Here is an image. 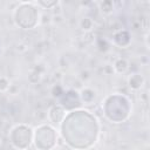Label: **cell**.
<instances>
[{
	"label": "cell",
	"instance_id": "277c9868",
	"mask_svg": "<svg viewBox=\"0 0 150 150\" xmlns=\"http://www.w3.org/2000/svg\"><path fill=\"white\" fill-rule=\"evenodd\" d=\"M29 150H33V149H29Z\"/></svg>",
	"mask_w": 150,
	"mask_h": 150
},
{
	"label": "cell",
	"instance_id": "3957f363",
	"mask_svg": "<svg viewBox=\"0 0 150 150\" xmlns=\"http://www.w3.org/2000/svg\"><path fill=\"white\" fill-rule=\"evenodd\" d=\"M0 83H1V86H0V90H6L7 88H8V82L6 81V79H0Z\"/></svg>",
	"mask_w": 150,
	"mask_h": 150
},
{
	"label": "cell",
	"instance_id": "7a4b0ae2",
	"mask_svg": "<svg viewBox=\"0 0 150 150\" xmlns=\"http://www.w3.org/2000/svg\"><path fill=\"white\" fill-rule=\"evenodd\" d=\"M127 68H128V62H127L124 59H120V60L116 61V63H115V69H116L118 73L125 71Z\"/></svg>",
	"mask_w": 150,
	"mask_h": 150
},
{
	"label": "cell",
	"instance_id": "6da1fadb",
	"mask_svg": "<svg viewBox=\"0 0 150 150\" xmlns=\"http://www.w3.org/2000/svg\"><path fill=\"white\" fill-rule=\"evenodd\" d=\"M142 83H143V77L138 74H134L132 76L129 77V86L132 88V89H138L142 87Z\"/></svg>",
	"mask_w": 150,
	"mask_h": 150
}]
</instances>
